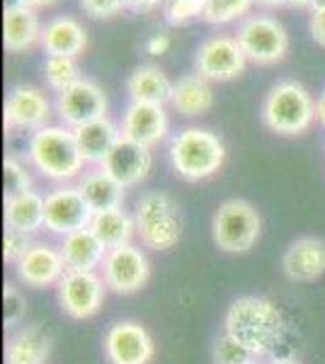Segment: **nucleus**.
<instances>
[{
	"label": "nucleus",
	"mask_w": 325,
	"mask_h": 364,
	"mask_svg": "<svg viewBox=\"0 0 325 364\" xmlns=\"http://www.w3.org/2000/svg\"><path fill=\"white\" fill-rule=\"evenodd\" d=\"M223 328L245 345L252 355L265 357L284 338V316L265 296H240L226 311Z\"/></svg>",
	"instance_id": "obj_1"
},
{
	"label": "nucleus",
	"mask_w": 325,
	"mask_h": 364,
	"mask_svg": "<svg viewBox=\"0 0 325 364\" xmlns=\"http://www.w3.org/2000/svg\"><path fill=\"white\" fill-rule=\"evenodd\" d=\"M27 156L41 178L58 185H70V180H78L85 173V158L78 149L75 132L63 124H49L34 132Z\"/></svg>",
	"instance_id": "obj_2"
},
{
	"label": "nucleus",
	"mask_w": 325,
	"mask_h": 364,
	"mask_svg": "<svg viewBox=\"0 0 325 364\" xmlns=\"http://www.w3.org/2000/svg\"><path fill=\"white\" fill-rule=\"evenodd\" d=\"M170 166L175 175L187 182L214 178L226 163V146L214 132L202 127H187L170 141Z\"/></svg>",
	"instance_id": "obj_3"
},
{
	"label": "nucleus",
	"mask_w": 325,
	"mask_h": 364,
	"mask_svg": "<svg viewBox=\"0 0 325 364\" xmlns=\"http://www.w3.org/2000/svg\"><path fill=\"white\" fill-rule=\"evenodd\" d=\"M136 236L149 250L165 252L182 238V214L173 197L165 192H146L134 209Z\"/></svg>",
	"instance_id": "obj_4"
},
{
	"label": "nucleus",
	"mask_w": 325,
	"mask_h": 364,
	"mask_svg": "<svg viewBox=\"0 0 325 364\" xmlns=\"http://www.w3.org/2000/svg\"><path fill=\"white\" fill-rule=\"evenodd\" d=\"M316 100L297 80H282L262 102V122L282 136H299L316 122Z\"/></svg>",
	"instance_id": "obj_5"
},
{
	"label": "nucleus",
	"mask_w": 325,
	"mask_h": 364,
	"mask_svg": "<svg viewBox=\"0 0 325 364\" xmlns=\"http://www.w3.org/2000/svg\"><path fill=\"white\" fill-rule=\"evenodd\" d=\"M262 231L257 209L245 199H228L216 209L211 221L214 243L226 252H247L255 248Z\"/></svg>",
	"instance_id": "obj_6"
},
{
	"label": "nucleus",
	"mask_w": 325,
	"mask_h": 364,
	"mask_svg": "<svg viewBox=\"0 0 325 364\" xmlns=\"http://www.w3.org/2000/svg\"><path fill=\"white\" fill-rule=\"evenodd\" d=\"M235 39L243 54L260 66L282 61L289 51V34L284 25L267 15H255L240 22Z\"/></svg>",
	"instance_id": "obj_7"
},
{
	"label": "nucleus",
	"mask_w": 325,
	"mask_h": 364,
	"mask_svg": "<svg viewBox=\"0 0 325 364\" xmlns=\"http://www.w3.org/2000/svg\"><path fill=\"white\" fill-rule=\"evenodd\" d=\"M92 214L78 185H58L44 195V228L54 236L66 238L70 233L90 228Z\"/></svg>",
	"instance_id": "obj_8"
},
{
	"label": "nucleus",
	"mask_w": 325,
	"mask_h": 364,
	"mask_svg": "<svg viewBox=\"0 0 325 364\" xmlns=\"http://www.w3.org/2000/svg\"><path fill=\"white\" fill-rule=\"evenodd\" d=\"M102 279L107 289L117 294H136L149 284L151 277V262L146 252L136 248L134 243L119 245V248L107 250V257L102 262Z\"/></svg>",
	"instance_id": "obj_9"
},
{
	"label": "nucleus",
	"mask_w": 325,
	"mask_h": 364,
	"mask_svg": "<svg viewBox=\"0 0 325 364\" xmlns=\"http://www.w3.org/2000/svg\"><path fill=\"white\" fill-rule=\"evenodd\" d=\"M58 304L68 318L85 321L92 318L105 304V279L95 272H78L66 269L63 279L58 282Z\"/></svg>",
	"instance_id": "obj_10"
},
{
	"label": "nucleus",
	"mask_w": 325,
	"mask_h": 364,
	"mask_svg": "<svg viewBox=\"0 0 325 364\" xmlns=\"http://www.w3.org/2000/svg\"><path fill=\"white\" fill-rule=\"evenodd\" d=\"M56 114L63 127L78 129L90 122L107 117V97L102 87L87 78H80L68 90L58 92L56 97Z\"/></svg>",
	"instance_id": "obj_11"
},
{
	"label": "nucleus",
	"mask_w": 325,
	"mask_h": 364,
	"mask_svg": "<svg viewBox=\"0 0 325 364\" xmlns=\"http://www.w3.org/2000/svg\"><path fill=\"white\" fill-rule=\"evenodd\" d=\"M105 357L110 364H151L156 343L151 333L136 321H119L105 336Z\"/></svg>",
	"instance_id": "obj_12"
},
{
	"label": "nucleus",
	"mask_w": 325,
	"mask_h": 364,
	"mask_svg": "<svg viewBox=\"0 0 325 364\" xmlns=\"http://www.w3.org/2000/svg\"><path fill=\"white\" fill-rule=\"evenodd\" d=\"M247 56L235 37H211L197 49L194 68L206 80H233L245 70Z\"/></svg>",
	"instance_id": "obj_13"
},
{
	"label": "nucleus",
	"mask_w": 325,
	"mask_h": 364,
	"mask_svg": "<svg viewBox=\"0 0 325 364\" xmlns=\"http://www.w3.org/2000/svg\"><path fill=\"white\" fill-rule=\"evenodd\" d=\"M100 168L112 175L122 187H136L149 178L153 168V156L151 149H146V146L136 144V141L127 136H119Z\"/></svg>",
	"instance_id": "obj_14"
},
{
	"label": "nucleus",
	"mask_w": 325,
	"mask_h": 364,
	"mask_svg": "<svg viewBox=\"0 0 325 364\" xmlns=\"http://www.w3.org/2000/svg\"><path fill=\"white\" fill-rule=\"evenodd\" d=\"M51 105L44 92L34 85H17L10 90L5 100V127L25 129V132H39L49 127Z\"/></svg>",
	"instance_id": "obj_15"
},
{
	"label": "nucleus",
	"mask_w": 325,
	"mask_h": 364,
	"mask_svg": "<svg viewBox=\"0 0 325 364\" xmlns=\"http://www.w3.org/2000/svg\"><path fill=\"white\" fill-rule=\"evenodd\" d=\"M17 279L34 289L54 287L66 274V262H63L61 250L49 243H34L27 250V255L15 265Z\"/></svg>",
	"instance_id": "obj_16"
},
{
	"label": "nucleus",
	"mask_w": 325,
	"mask_h": 364,
	"mask_svg": "<svg viewBox=\"0 0 325 364\" xmlns=\"http://www.w3.org/2000/svg\"><path fill=\"white\" fill-rule=\"evenodd\" d=\"M122 136L132 139L136 144L146 146V149H156L168 136V114H165L163 105H129L122 117Z\"/></svg>",
	"instance_id": "obj_17"
},
{
	"label": "nucleus",
	"mask_w": 325,
	"mask_h": 364,
	"mask_svg": "<svg viewBox=\"0 0 325 364\" xmlns=\"http://www.w3.org/2000/svg\"><path fill=\"white\" fill-rule=\"evenodd\" d=\"M282 269L292 282H316L325 274V240L316 236L297 238L284 250Z\"/></svg>",
	"instance_id": "obj_18"
},
{
	"label": "nucleus",
	"mask_w": 325,
	"mask_h": 364,
	"mask_svg": "<svg viewBox=\"0 0 325 364\" xmlns=\"http://www.w3.org/2000/svg\"><path fill=\"white\" fill-rule=\"evenodd\" d=\"M51 333L39 323L22 326L5 345V364H46L51 355Z\"/></svg>",
	"instance_id": "obj_19"
},
{
	"label": "nucleus",
	"mask_w": 325,
	"mask_h": 364,
	"mask_svg": "<svg viewBox=\"0 0 325 364\" xmlns=\"http://www.w3.org/2000/svg\"><path fill=\"white\" fill-rule=\"evenodd\" d=\"M66 262V269H78V272H95L97 267H102L105 257H107V248L90 228H82L70 236L61 238L58 245Z\"/></svg>",
	"instance_id": "obj_20"
},
{
	"label": "nucleus",
	"mask_w": 325,
	"mask_h": 364,
	"mask_svg": "<svg viewBox=\"0 0 325 364\" xmlns=\"http://www.w3.org/2000/svg\"><path fill=\"white\" fill-rule=\"evenodd\" d=\"M41 42V27L32 8L22 3H13L3 15V44L10 54H20L32 44Z\"/></svg>",
	"instance_id": "obj_21"
},
{
	"label": "nucleus",
	"mask_w": 325,
	"mask_h": 364,
	"mask_svg": "<svg viewBox=\"0 0 325 364\" xmlns=\"http://www.w3.org/2000/svg\"><path fill=\"white\" fill-rule=\"evenodd\" d=\"M87 46V34L73 17H56L41 29V49L46 56H78Z\"/></svg>",
	"instance_id": "obj_22"
},
{
	"label": "nucleus",
	"mask_w": 325,
	"mask_h": 364,
	"mask_svg": "<svg viewBox=\"0 0 325 364\" xmlns=\"http://www.w3.org/2000/svg\"><path fill=\"white\" fill-rule=\"evenodd\" d=\"M73 132H75V141H78L82 158H85V163H92V166H102V161L107 158L112 146L122 136L117 124L110 122L107 117L97 122H90V124H82L78 129H73Z\"/></svg>",
	"instance_id": "obj_23"
},
{
	"label": "nucleus",
	"mask_w": 325,
	"mask_h": 364,
	"mask_svg": "<svg viewBox=\"0 0 325 364\" xmlns=\"http://www.w3.org/2000/svg\"><path fill=\"white\" fill-rule=\"evenodd\" d=\"M173 107L185 117H199L206 114L214 107V90L209 80L199 73H187L173 87Z\"/></svg>",
	"instance_id": "obj_24"
},
{
	"label": "nucleus",
	"mask_w": 325,
	"mask_h": 364,
	"mask_svg": "<svg viewBox=\"0 0 325 364\" xmlns=\"http://www.w3.org/2000/svg\"><path fill=\"white\" fill-rule=\"evenodd\" d=\"M78 187L92 211L114 209L124 204V190H127V187H122L119 182L105 173L102 168L85 170L78 178Z\"/></svg>",
	"instance_id": "obj_25"
},
{
	"label": "nucleus",
	"mask_w": 325,
	"mask_h": 364,
	"mask_svg": "<svg viewBox=\"0 0 325 364\" xmlns=\"http://www.w3.org/2000/svg\"><path fill=\"white\" fill-rule=\"evenodd\" d=\"M173 87L168 75L158 66H139L129 75V97L132 102H151V105H165L173 100Z\"/></svg>",
	"instance_id": "obj_26"
},
{
	"label": "nucleus",
	"mask_w": 325,
	"mask_h": 364,
	"mask_svg": "<svg viewBox=\"0 0 325 364\" xmlns=\"http://www.w3.org/2000/svg\"><path fill=\"white\" fill-rule=\"evenodd\" d=\"M5 226L34 236L44 228V197L29 190L25 195L5 199Z\"/></svg>",
	"instance_id": "obj_27"
},
{
	"label": "nucleus",
	"mask_w": 325,
	"mask_h": 364,
	"mask_svg": "<svg viewBox=\"0 0 325 364\" xmlns=\"http://www.w3.org/2000/svg\"><path fill=\"white\" fill-rule=\"evenodd\" d=\"M90 231L102 240L105 248H119V245L132 243L136 236V221L132 214H127L122 207L95 211L90 221Z\"/></svg>",
	"instance_id": "obj_28"
},
{
	"label": "nucleus",
	"mask_w": 325,
	"mask_h": 364,
	"mask_svg": "<svg viewBox=\"0 0 325 364\" xmlns=\"http://www.w3.org/2000/svg\"><path fill=\"white\" fill-rule=\"evenodd\" d=\"M44 75L49 87H54L56 92H63L80 80V68L73 56H46Z\"/></svg>",
	"instance_id": "obj_29"
},
{
	"label": "nucleus",
	"mask_w": 325,
	"mask_h": 364,
	"mask_svg": "<svg viewBox=\"0 0 325 364\" xmlns=\"http://www.w3.org/2000/svg\"><path fill=\"white\" fill-rule=\"evenodd\" d=\"M255 0H206L204 3V20L211 25H228L250 10V5Z\"/></svg>",
	"instance_id": "obj_30"
},
{
	"label": "nucleus",
	"mask_w": 325,
	"mask_h": 364,
	"mask_svg": "<svg viewBox=\"0 0 325 364\" xmlns=\"http://www.w3.org/2000/svg\"><path fill=\"white\" fill-rule=\"evenodd\" d=\"M211 357H214V364H252L257 360L240 340H235L233 336H228V333L216 338Z\"/></svg>",
	"instance_id": "obj_31"
},
{
	"label": "nucleus",
	"mask_w": 325,
	"mask_h": 364,
	"mask_svg": "<svg viewBox=\"0 0 325 364\" xmlns=\"http://www.w3.org/2000/svg\"><path fill=\"white\" fill-rule=\"evenodd\" d=\"M3 182H5V199H13L32 190V178H29L27 168L17 158H5L3 161Z\"/></svg>",
	"instance_id": "obj_32"
},
{
	"label": "nucleus",
	"mask_w": 325,
	"mask_h": 364,
	"mask_svg": "<svg viewBox=\"0 0 325 364\" xmlns=\"http://www.w3.org/2000/svg\"><path fill=\"white\" fill-rule=\"evenodd\" d=\"M204 3L206 0H165V20L170 25H187L197 17H204Z\"/></svg>",
	"instance_id": "obj_33"
},
{
	"label": "nucleus",
	"mask_w": 325,
	"mask_h": 364,
	"mask_svg": "<svg viewBox=\"0 0 325 364\" xmlns=\"http://www.w3.org/2000/svg\"><path fill=\"white\" fill-rule=\"evenodd\" d=\"M27 314V301L22 296V291L15 284H5L3 291V321L5 328H15L20 326V321Z\"/></svg>",
	"instance_id": "obj_34"
},
{
	"label": "nucleus",
	"mask_w": 325,
	"mask_h": 364,
	"mask_svg": "<svg viewBox=\"0 0 325 364\" xmlns=\"http://www.w3.org/2000/svg\"><path fill=\"white\" fill-rule=\"evenodd\" d=\"M34 245V240L29 233H22V231H15V228H5V238H3V257L5 262H17L27 255V250Z\"/></svg>",
	"instance_id": "obj_35"
},
{
	"label": "nucleus",
	"mask_w": 325,
	"mask_h": 364,
	"mask_svg": "<svg viewBox=\"0 0 325 364\" xmlns=\"http://www.w3.org/2000/svg\"><path fill=\"white\" fill-rule=\"evenodd\" d=\"M80 8L95 20H110L127 10V0H80Z\"/></svg>",
	"instance_id": "obj_36"
},
{
	"label": "nucleus",
	"mask_w": 325,
	"mask_h": 364,
	"mask_svg": "<svg viewBox=\"0 0 325 364\" xmlns=\"http://www.w3.org/2000/svg\"><path fill=\"white\" fill-rule=\"evenodd\" d=\"M311 34H313V39H316V44L325 46V10H313Z\"/></svg>",
	"instance_id": "obj_37"
},
{
	"label": "nucleus",
	"mask_w": 325,
	"mask_h": 364,
	"mask_svg": "<svg viewBox=\"0 0 325 364\" xmlns=\"http://www.w3.org/2000/svg\"><path fill=\"white\" fill-rule=\"evenodd\" d=\"M161 5V0H127V10L132 13H151Z\"/></svg>",
	"instance_id": "obj_38"
},
{
	"label": "nucleus",
	"mask_w": 325,
	"mask_h": 364,
	"mask_svg": "<svg viewBox=\"0 0 325 364\" xmlns=\"http://www.w3.org/2000/svg\"><path fill=\"white\" fill-rule=\"evenodd\" d=\"M168 46H170V39H168V34H156V37L149 42V54L153 56H161L168 51Z\"/></svg>",
	"instance_id": "obj_39"
},
{
	"label": "nucleus",
	"mask_w": 325,
	"mask_h": 364,
	"mask_svg": "<svg viewBox=\"0 0 325 364\" xmlns=\"http://www.w3.org/2000/svg\"><path fill=\"white\" fill-rule=\"evenodd\" d=\"M17 3H22V5H27V8L37 10V8H46V5L56 3V0H17Z\"/></svg>",
	"instance_id": "obj_40"
},
{
	"label": "nucleus",
	"mask_w": 325,
	"mask_h": 364,
	"mask_svg": "<svg viewBox=\"0 0 325 364\" xmlns=\"http://www.w3.org/2000/svg\"><path fill=\"white\" fill-rule=\"evenodd\" d=\"M316 114H318V119L325 124V92L321 97H318V102H316Z\"/></svg>",
	"instance_id": "obj_41"
},
{
	"label": "nucleus",
	"mask_w": 325,
	"mask_h": 364,
	"mask_svg": "<svg viewBox=\"0 0 325 364\" xmlns=\"http://www.w3.org/2000/svg\"><path fill=\"white\" fill-rule=\"evenodd\" d=\"M287 5H292V8H313V0H287Z\"/></svg>",
	"instance_id": "obj_42"
},
{
	"label": "nucleus",
	"mask_w": 325,
	"mask_h": 364,
	"mask_svg": "<svg viewBox=\"0 0 325 364\" xmlns=\"http://www.w3.org/2000/svg\"><path fill=\"white\" fill-rule=\"evenodd\" d=\"M257 3L265 8H279V5H287V0H257Z\"/></svg>",
	"instance_id": "obj_43"
},
{
	"label": "nucleus",
	"mask_w": 325,
	"mask_h": 364,
	"mask_svg": "<svg viewBox=\"0 0 325 364\" xmlns=\"http://www.w3.org/2000/svg\"><path fill=\"white\" fill-rule=\"evenodd\" d=\"M270 364H301V362L294 360V357H279V360H272Z\"/></svg>",
	"instance_id": "obj_44"
},
{
	"label": "nucleus",
	"mask_w": 325,
	"mask_h": 364,
	"mask_svg": "<svg viewBox=\"0 0 325 364\" xmlns=\"http://www.w3.org/2000/svg\"><path fill=\"white\" fill-rule=\"evenodd\" d=\"M313 10H325V0H313Z\"/></svg>",
	"instance_id": "obj_45"
},
{
	"label": "nucleus",
	"mask_w": 325,
	"mask_h": 364,
	"mask_svg": "<svg viewBox=\"0 0 325 364\" xmlns=\"http://www.w3.org/2000/svg\"><path fill=\"white\" fill-rule=\"evenodd\" d=\"M252 364H262V362H260V360H255V362H252Z\"/></svg>",
	"instance_id": "obj_46"
}]
</instances>
